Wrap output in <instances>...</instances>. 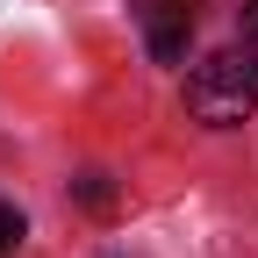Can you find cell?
<instances>
[{
    "instance_id": "2",
    "label": "cell",
    "mask_w": 258,
    "mask_h": 258,
    "mask_svg": "<svg viewBox=\"0 0 258 258\" xmlns=\"http://www.w3.org/2000/svg\"><path fill=\"white\" fill-rule=\"evenodd\" d=\"M194 43V0H158L151 8V57L158 64H179Z\"/></svg>"
},
{
    "instance_id": "1",
    "label": "cell",
    "mask_w": 258,
    "mask_h": 258,
    "mask_svg": "<svg viewBox=\"0 0 258 258\" xmlns=\"http://www.w3.org/2000/svg\"><path fill=\"white\" fill-rule=\"evenodd\" d=\"M258 108V57L251 50H215L186 72V115L208 129H237Z\"/></svg>"
},
{
    "instance_id": "5",
    "label": "cell",
    "mask_w": 258,
    "mask_h": 258,
    "mask_svg": "<svg viewBox=\"0 0 258 258\" xmlns=\"http://www.w3.org/2000/svg\"><path fill=\"white\" fill-rule=\"evenodd\" d=\"M237 36H244V50L258 57V0H244V8H237Z\"/></svg>"
},
{
    "instance_id": "4",
    "label": "cell",
    "mask_w": 258,
    "mask_h": 258,
    "mask_svg": "<svg viewBox=\"0 0 258 258\" xmlns=\"http://www.w3.org/2000/svg\"><path fill=\"white\" fill-rule=\"evenodd\" d=\"M29 237V222H22V208H8V201H0V258H8L15 244Z\"/></svg>"
},
{
    "instance_id": "3",
    "label": "cell",
    "mask_w": 258,
    "mask_h": 258,
    "mask_svg": "<svg viewBox=\"0 0 258 258\" xmlns=\"http://www.w3.org/2000/svg\"><path fill=\"white\" fill-rule=\"evenodd\" d=\"M72 201H79L86 215H115V208H122V194H115L108 172H86V179H72Z\"/></svg>"
}]
</instances>
